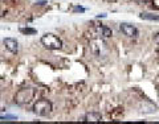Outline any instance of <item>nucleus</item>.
<instances>
[{
	"label": "nucleus",
	"mask_w": 159,
	"mask_h": 124,
	"mask_svg": "<svg viewBox=\"0 0 159 124\" xmlns=\"http://www.w3.org/2000/svg\"><path fill=\"white\" fill-rule=\"evenodd\" d=\"M40 41L46 49H50V50H57V49L62 48L61 40H60L57 36L52 34V33H45L43 37H41Z\"/></svg>",
	"instance_id": "f257e3e1"
},
{
	"label": "nucleus",
	"mask_w": 159,
	"mask_h": 124,
	"mask_svg": "<svg viewBox=\"0 0 159 124\" xmlns=\"http://www.w3.org/2000/svg\"><path fill=\"white\" fill-rule=\"evenodd\" d=\"M52 103L46 99H41L37 100V102L33 104V112L39 116H48V115L52 112Z\"/></svg>",
	"instance_id": "f03ea898"
},
{
	"label": "nucleus",
	"mask_w": 159,
	"mask_h": 124,
	"mask_svg": "<svg viewBox=\"0 0 159 124\" xmlns=\"http://www.w3.org/2000/svg\"><path fill=\"white\" fill-rule=\"evenodd\" d=\"M33 96H35L33 89H23L17 91V94L15 95V103L19 106H25L33 99Z\"/></svg>",
	"instance_id": "7ed1b4c3"
},
{
	"label": "nucleus",
	"mask_w": 159,
	"mask_h": 124,
	"mask_svg": "<svg viewBox=\"0 0 159 124\" xmlns=\"http://www.w3.org/2000/svg\"><path fill=\"white\" fill-rule=\"evenodd\" d=\"M90 48H92L93 54H94V56H97V57H104L105 54L107 53V46H106V44H105L101 38H94V40H92Z\"/></svg>",
	"instance_id": "20e7f679"
},
{
	"label": "nucleus",
	"mask_w": 159,
	"mask_h": 124,
	"mask_svg": "<svg viewBox=\"0 0 159 124\" xmlns=\"http://www.w3.org/2000/svg\"><path fill=\"white\" fill-rule=\"evenodd\" d=\"M119 29L125 36H127V37H130V38H137L138 34H139L138 29L135 28L134 25L127 24V22H122V24L119 25Z\"/></svg>",
	"instance_id": "39448f33"
},
{
	"label": "nucleus",
	"mask_w": 159,
	"mask_h": 124,
	"mask_svg": "<svg viewBox=\"0 0 159 124\" xmlns=\"http://www.w3.org/2000/svg\"><path fill=\"white\" fill-rule=\"evenodd\" d=\"M139 111L143 114H153L157 111V106L151 103L150 100H143V102L139 103Z\"/></svg>",
	"instance_id": "423d86ee"
},
{
	"label": "nucleus",
	"mask_w": 159,
	"mask_h": 124,
	"mask_svg": "<svg viewBox=\"0 0 159 124\" xmlns=\"http://www.w3.org/2000/svg\"><path fill=\"white\" fill-rule=\"evenodd\" d=\"M4 46H6L11 53H17L19 52V42L15 38H4Z\"/></svg>",
	"instance_id": "0eeeda50"
},
{
	"label": "nucleus",
	"mask_w": 159,
	"mask_h": 124,
	"mask_svg": "<svg viewBox=\"0 0 159 124\" xmlns=\"http://www.w3.org/2000/svg\"><path fill=\"white\" fill-rule=\"evenodd\" d=\"M102 115L100 112H89L85 116V122H101Z\"/></svg>",
	"instance_id": "6e6552de"
},
{
	"label": "nucleus",
	"mask_w": 159,
	"mask_h": 124,
	"mask_svg": "<svg viewBox=\"0 0 159 124\" xmlns=\"http://www.w3.org/2000/svg\"><path fill=\"white\" fill-rule=\"evenodd\" d=\"M141 17H142L143 20L159 21V15H154V13H141Z\"/></svg>",
	"instance_id": "1a4fd4ad"
},
{
	"label": "nucleus",
	"mask_w": 159,
	"mask_h": 124,
	"mask_svg": "<svg viewBox=\"0 0 159 124\" xmlns=\"http://www.w3.org/2000/svg\"><path fill=\"white\" fill-rule=\"evenodd\" d=\"M111 34H113V32H111L109 26H101V37L109 38V37H111Z\"/></svg>",
	"instance_id": "9d476101"
},
{
	"label": "nucleus",
	"mask_w": 159,
	"mask_h": 124,
	"mask_svg": "<svg viewBox=\"0 0 159 124\" xmlns=\"http://www.w3.org/2000/svg\"><path fill=\"white\" fill-rule=\"evenodd\" d=\"M20 32L23 34H36V29L33 28H21Z\"/></svg>",
	"instance_id": "9b49d317"
},
{
	"label": "nucleus",
	"mask_w": 159,
	"mask_h": 124,
	"mask_svg": "<svg viewBox=\"0 0 159 124\" xmlns=\"http://www.w3.org/2000/svg\"><path fill=\"white\" fill-rule=\"evenodd\" d=\"M0 120H17L15 115H0Z\"/></svg>",
	"instance_id": "f8f14e48"
},
{
	"label": "nucleus",
	"mask_w": 159,
	"mask_h": 124,
	"mask_svg": "<svg viewBox=\"0 0 159 124\" xmlns=\"http://www.w3.org/2000/svg\"><path fill=\"white\" fill-rule=\"evenodd\" d=\"M74 11H80V12H84V11H85V10H84V8L82 7H76V8H74Z\"/></svg>",
	"instance_id": "ddd939ff"
},
{
	"label": "nucleus",
	"mask_w": 159,
	"mask_h": 124,
	"mask_svg": "<svg viewBox=\"0 0 159 124\" xmlns=\"http://www.w3.org/2000/svg\"><path fill=\"white\" fill-rule=\"evenodd\" d=\"M154 40H155V41H157V42L159 44V32H158V33L155 34V37H154Z\"/></svg>",
	"instance_id": "4468645a"
},
{
	"label": "nucleus",
	"mask_w": 159,
	"mask_h": 124,
	"mask_svg": "<svg viewBox=\"0 0 159 124\" xmlns=\"http://www.w3.org/2000/svg\"><path fill=\"white\" fill-rule=\"evenodd\" d=\"M4 15H6V12H4L3 10H0V17H3Z\"/></svg>",
	"instance_id": "2eb2a0df"
},
{
	"label": "nucleus",
	"mask_w": 159,
	"mask_h": 124,
	"mask_svg": "<svg viewBox=\"0 0 159 124\" xmlns=\"http://www.w3.org/2000/svg\"><path fill=\"white\" fill-rule=\"evenodd\" d=\"M37 4H40V6H44L45 2H37Z\"/></svg>",
	"instance_id": "dca6fc26"
},
{
	"label": "nucleus",
	"mask_w": 159,
	"mask_h": 124,
	"mask_svg": "<svg viewBox=\"0 0 159 124\" xmlns=\"http://www.w3.org/2000/svg\"><path fill=\"white\" fill-rule=\"evenodd\" d=\"M157 53L159 54V44H158V48H157Z\"/></svg>",
	"instance_id": "f3484780"
},
{
	"label": "nucleus",
	"mask_w": 159,
	"mask_h": 124,
	"mask_svg": "<svg viewBox=\"0 0 159 124\" xmlns=\"http://www.w3.org/2000/svg\"><path fill=\"white\" fill-rule=\"evenodd\" d=\"M106 2H117V0H106Z\"/></svg>",
	"instance_id": "a211bd4d"
}]
</instances>
